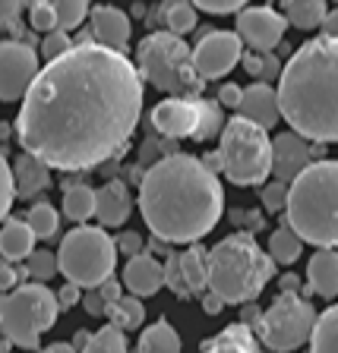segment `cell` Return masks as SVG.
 <instances>
[{
	"label": "cell",
	"instance_id": "30bf717a",
	"mask_svg": "<svg viewBox=\"0 0 338 353\" xmlns=\"http://www.w3.org/2000/svg\"><path fill=\"white\" fill-rule=\"evenodd\" d=\"M317 319H319V312L301 294H279L263 312L259 341L265 344V350H272V353L301 350L313 338Z\"/></svg>",
	"mask_w": 338,
	"mask_h": 353
},
{
	"label": "cell",
	"instance_id": "d4e9b609",
	"mask_svg": "<svg viewBox=\"0 0 338 353\" xmlns=\"http://www.w3.org/2000/svg\"><path fill=\"white\" fill-rule=\"evenodd\" d=\"M180 272L193 296L209 294V250L190 246L187 252H180Z\"/></svg>",
	"mask_w": 338,
	"mask_h": 353
},
{
	"label": "cell",
	"instance_id": "d6a6232c",
	"mask_svg": "<svg viewBox=\"0 0 338 353\" xmlns=\"http://www.w3.org/2000/svg\"><path fill=\"white\" fill-rule=\"evenodd\" d=\"M82 353H130V347H126L124 331L114 328V325H104V328L92 331V338H88Z\"/></svg>",
	"mask_w": 338,
	"mask_h": 353
},
{
	"label": "cell",
	"instance_id": "ac0fdd59",
	"mask_svg": "<svg viewBox=\"0 0 338 353\" xmlns=\"http://www.w3.org/2000/svg\"><path fill=\"white\" fill-rule=\"evenodd\" d=\"M95 214L102 228H124L133 214V199L124 180H108L95 196Z\"/></svg>",
	"mask_w": 338,
	"mask_h": 353
},
{
	"label": "cell",
	"instance_id": "816d5d0a",
	"mask_svg": "<svg viewBox=\"0 0 338 353\" xmlns=\"http://www.w3.org/2000/svg\"><path fill=\"white\" fill-rule=\"evenodd\" d=\"M98 294L104 296V303H108V306H111V303H118L120 296H124V294H120V284H118V281H114V278H111V281H104V284L98 287Z\"/></svg>",
	"mask_w": 338,
	"mask_h": 353
},
{
	"label": "cell",
	"instance_id": "e0dca14e",
	"mask_svg": "<svg viewBox=\"0 0 338 353\" xmlns=\"http://www.w3.org/2000/svg\"><path fill=\"white\" fill-rule=\"evenodd\" d=\"M237 117L250 120V123L263 126V130H272L281 117V108H279V92L265 82H253V85L243 88V98H241V108H237Z\"/></svg>",
	"mask_w": 338,
	"mask_h": 353
},
{
	"label": "cell",
	"instance_id": "f907efd6",
	"mask_svg": "<svg viewBox=\"0 0 338 353\" xmlns=\"http://www.w3.org/2000/svg\"><path fill=\"white\" fill-rule=\"evenodd\" d=\"M241 325H247L250 331H259V325H263V312H259L256 306H243V316H241Z\"/></svg>",
	"mask_w": 338,
	"mask_h": 353
},
{
	"label": "cell",
	"instance_id": "b9f144b4",
	"mask_svg": "<svg viewBox=\"0 0 338 353\" xmlns=\"http://www.w3.org/2000/svg\"><path fill=\"white\" fill-rule=\"evenodd\" d=\"M114 243H118V252H124V256H130V259L142 256V236L136 230H124Z\"/></svg>",
	"mask_w": 338,
	"mask_h": 353
},
{
	"label": "cell",
	"instance_id": "d6986e66",
	"mask_svg": "<svg viewBox=\"0 0 338 353\" xmlns=\"http://www.w3.org/2000/svg\"><path fill=\"white\" fill-rule=\"evenodd\" d=\"M124 284L133 296H155L165 287V262L155 256H136L126 259L124 265Z\"/></svg>",
	"mask_w": 338,
	"mask_h": 353
},
{
	"label": "cell",
	"instance_id": "6da1fadb",
	"mask_svg": "<svg viewBox=\"0 0 338 353\" xmlns=\"http://www.w3.org/2000/svg\"><path fill=\"white\" fill-rule=\"evenodd\" d=\"M140 117L136 63L92 41L41 66L13 130L22 152L51 170H92L124 152Z\"/></svg>",
	"mask_w": 338,
	"mask_h": 353
},
{
	"label": "cell",
	"instance_id": "bcb514c9",
	"mask_svg": "<svg viewBox=\"0 0 338 353\" xmlns=\"http://www.w3.org/2000/svg\"><path fill=\"white\" fill-rule=\"evenodd\" d=\"M57 303H60V312H64V309H73L76 303H82L79 287H76V284H64L57 290Z\"/></svg>",
	"mask_w": 338,
	"mask_h": 353
},
{
	"label": "cell",
	"instance_id": "7a4b0ae2",
	"mask_svg": "<svg viewBox=\"0 0 338 353\" xmlns=\"http://www.w3.org/2000/svg\"><path fill=\"white\" fill-rule=\"evenodd\" d=\"M136 205L155 240L196 246L221 221L225 192L203 158L177 152L142 174Z\"/></svg>",
	"mask_w": 338,
	"mask_h": 353
},
{
	"label": "cell",
	"instance_id": "603a6c76",
	"mask_svg": "<svg viewBox=\"0 0 338 353\" xmlns=\"http://www.w3.org/2000/svg\"><path fill=\"white\" fill-rule=\"evenodd\" d=\"M180 350H184L180 334H177V328L168 319H158L149 328H142L140 341H136V353H180Z\"/></svg>",
	"mask_w": 338,
	"mask_h": 353
},
{
	"label": "cell",
	"instance_id": "cb8c5ba5",
	"mask_svg": "<svg viewBox=\"0 0 338 353\" xmlns=\"http://www.w3.org/2000/svg\"><path fill=\"white\" fill-rule=\"evenodd\" d=\"M203 353H263V350H259L253 331L237 322V325H231V328H225L221 334H215L212 341H206Z\"/></svg>",
	"mask_w": 338,
	"mask_h": 353
},
{
	"label": "cell",
	"instance_id": "8992f818",
	"mask_svg": "<svg viewBox=\"0 0 338 353\" xmlns=\"http://www.w3.org/2000/svg\"><path fill=\"white\" fill-rule=\"evenodd\" d=\"M136 70L149 85L171 98H203V76L193 63V48L171 32H149L136 44Z\"/></svg>",
	"mask_w": 338,
	"mask_h": 353
},
{
	"label": "cell",
	"instance_id": "ba28073f",
	"mask_svg": "<svg viewBox=\"0 0 338 353\" xmlns=\"http://www.w3.org/2000/svg\"><path fill=\"white\" fill-rule=\"evenodd\" d=\"M57 262L66 284H76L79 290H98L114 274L118 243L108 236V230L82 224L60 240Z\"/></svg>",
	"mask_w": 338,
	"mask_h": 353
},
{
	"label": "cell",
	"instance_id": "f1b7e54d",
	"mask_svg": "<svg viewBox=\"0 0 338 353\" xmlns=\"http://www.w3.org/2000/svg\"><path fill=\"white\" fill-rule=\"evenodd\" d=\"M301 250H303V240L288 224L275 228L272 236H269V256H272L275 265H294L301 259Z\"/></svg>",
	"mask_w": 338,
	"mask_h": 353
},
{
	"label": "cell",
	"instance_id": "484cf974",
	"mask_svg": "<svg viewBox=\"0 0 338 353\" xmlns=\"http://www.w3.org/2000/svg\"><path fill=\"white\" fill-rule=\"evenodd\" d=\"M281 16L288 19V26H294V29H319L329 16V7H326L323 0H285V10Z\"/></svg>",
	"mask_w": 338,
	"mask_h": 353
},
{
	"label": "cell",
	"instance_id": "7c38bea8",
	"mask_svg": "<svg viewBox=\"0 0 338 353\" xmlns=\"http://www.w3.org/2000/svg\"><path fill=\"white\" fill-rule=\"evenodd\" d=\"M199 29L203 32H199V41H196V48H193L196 73L203 76V82L228 76L243 60L241 35H237V32H225V29H212V26H199Z\"/></svg>",
	"mask_w": 338,
	"mask_h": 353
},
{
	"label": "cell",
	"instance_id": "7402d4cb",
	"mask_svg": "<svg viewBox=\"0 0 338 353\" xmlns=\"http://www.w3.org/2000/svg\"><path fill=\"white\" fill-rule=\"evenodd\" d=\"M13 183H16V196L32 199L51 186V168L22 152L13 161Z\"/></svg>",
	"mask_w": 338,
	"mask_h": 353
},
{
	"label": "cell",
	"instance_id": "5bb4252c",
	"mask_svg": "<svg viewBox=\"0 0 338 353\" xmlns=\"http://www.w3.org/2000/svg\"><path fill=\"white\" fill-rule=\"evenodd\" d=\"M288 29V19L272 7H243L237 13L234 32L243 44H250L256 54H272L281 44Z\"/></svg>",
	"mask_w": 338,
	"mask_h": 353
},
{
	"label": "cell",
	"instance_id": "2e32d148",
	"mask_svg": "<svg viewBox=\"0 0 338 353\" xmlns=\"http://www.w3.org/2000/svg\"><path fill=\"white\" fill-rule=\"evenodd\" d=\"M88 26H92V38H95V44L108 48V51L124 54V48L130 44L133 22L120 7H108V3L92 7V13H88Z\"/></svg>",
	"mask_w": 338,
	"mask_h": 353
},
{
	"label": "cell",
	"instance_id": "5b68a950",
	"mask_svg": "<svg viewBox=\"0 0 338 353\" xmlns=\"http://www.w3.org/2000/svg\"><path fill=\"white\" fill-rule=\"evenodd\" d=\"M272 274V256L253 234H231L209 250V290L225 303H253Z\"/></svg>",
	"mask_w": 338,
	"mask_h": 353
},
{
	"label": "cell",
	"instance_id": "8d00e7d4",
	"mask_svg": "<svg viewBox=\"0 0 338 353\" xmlns=\"http://www.w3.org/2000/svg\"><path fill=\"white\" fill-rule=\"evenodd\" d=\"M165 287H171V294H174L177 300H190L193 296L184 281V272H180V252H171V256L165 259Z\"/></svg>",
	"mask_w": 338,
	"mask_h": 353
},
{
	"label": "cell",
	"instance_id": "52a82bcc",
	"mask_svg": "<svg viewBox=\"0 0 338 353\" xmlns=\"http://www.w3.org/2000/svg\"><path fill=\"white\" fill-rule=\"evenodd\" d=\"M57 316L60 303L48 284H19L0 296V331L7 344H16L19 350H35Z\"/></svg>",
	"mask_w": 338,
	"mask_h": 353
},
{
	"label": "cell",
	"instance_id": "8fae6325",
	"mask_svg": "<svg viewBox=\"0 0 338 353\" xmlns=\"http://www.w3.org/2000/svg\"><path fill=\"white\" fill-rule=\"evenodd\" d=\"M152 130L165 139H196L209 142L212 136H221V104H212L206 98H165L152 108Z\"/></svg>",
	"mask_w": 338,
	"mask_h": 353
},
{
	"label": "cell",
	"instance_id": "6f0895ef",
	"mask_svg": "<svg viewBox=\"0 0 338 353\" xmlns=\"http://www.w3.org/2000/svg\"><path fill=\"white\" fill-rule=\"evenodd\" d=\"M203 164H206L212 174H218L221 170V152H209V158H203Z\"/></svg>",
	"mask_w": 338,
	"mask_h": 353
},
{
	"label": "cell",
	"instance_id": "836d02e7",
	"mask_svg": "<svg viewBox=\"0 0 338 353\" xmlns=\"http://www.w3.org/2000/svg\"><path fill=\"white\" fill-rule=\"evenodd\" d=\"M29 278H32V284H44V281H51L54 274L60 272V262H57V252H51V250H35L29 256Z\"/></svg>",
	"mask_w": 338,
	"mask_h": 353
},
{
	"label": "cell",
	"instance_id": "83f0119b",
	"mask_svg": "<svg viewBox=\"0 0 338 353\" xmlns=\"http://www.w3.org/2000/svg\"><path fill=\"white\" fill-rule=\"evenodd\" d=\"M104 316L111 319L114 328H120L126 334V331L142 328V322H146V306L140 303V296H120L118 303H111Z\"/></svg>",
	"mask_w": 338,
	"mask_h": 353
},
{
	"label": "cell",
	"instance_id": "db71d44e",
	"mask_svg": "<svg viewBox=\"0 0 338 353\" xmlns=\"http://www.w3.org/2000/svg\"><path fill=\"white\" fill-rule=\"evenodd\" d=\"M323 35H326V38H335V41H338V7H335V10H329V16H326V22H323Z\"/></svg>",
	"mask_w": 338,
	"mask_h": 353
},
{
	"label": "cell",
	"instance_id": "d590c367",
	"mask_svg": "<svg viewBox=\"0 0 338 353\" xmlns=\"http://www.w3.org/2000/svg\"><path fill=\"white\" fill-rule=\"evenodd\" d=\"M13 199H16L13 168H10V161H7V158H3V152H0V228H3V221L10 218V208H13Z\"/></svg>",
	"mask_w": 338,
	"mask_h": 353
},
{
	"label": "cell",
	"instance_id": "94428289",
	"mask_svg": "<svg viewBox=\"0 0 338 353\" xmlns=\"http://www.w3.org/2000/svg\"><path fill=\"white\" fill-rule=\"evenodd\" d=\"M265 353H272V350H265Z\"/></svg>",
	"mask_w": 338,
	"mask_h": 353
},
{
	"label": "cell",
	"instance_id": "11a10c76",
	"mask_svg": "<svg viewBox=\"0 0 338 353\" xmlns=\"http://www.w3.org/2000/svg\"><path fill=\"white\" fill-rule=\"evenodd\" d=\"M281 294H301V278L297 274H285L281 278Z\"/></svg>",
	"mask_w": 338,
	"mask_h": 353
},
{
	"label": "cell",
	"instance_id": "ab89813d",
	"mask_svg": "<svg viewBox=\"0 0 338 353\" xmlns=\"http://www.w3.org/2000/svg\"><path fill=\"white\" fill-rule=\"evenodd\" d=\"M76 44H73V38L66 35V32H51V35H44L41 38V54L48 60H57V57H64L66 51H73Z\"/></svg>",
	"mask_w": 338,
	"mask_h": 353
},
{
	"label": "cell",
	"instance_id": "4fadbf2b",
	"mask_svg": "<svg viewBox=\"0 0 338 353\" xmlns=\"http://www.w3.org/2000/svg\"><path fill=\"white\" fill-rule=\"evenodd\" d=\"M38 73H41V63L29 41H16V38L0 41V101L26 98Z\"/></svg>",
	"mask_w": 338,
	"mask_h": 353
},
{
	"label": "cell",
	"instance_id": "c3c4849f",
	"mask_svg": "<svg viewBox=\"0 0 338 353\" xmlns=\"http://www.w3.org/2000/svg\"><path fill=\"white\" fill-rule=\"evenodd\" d=\"M19 13H22V3H0V26H10L13 29L16 22H19Z\"/></svg>",
	"mask_w": 338,
	"mask_h": 353
},
{
	"label": "cell",
	"instance_id": "e575fe53",
	"mask_svg": "<svg viewBox=\"0 0 338 353\" xmlns=\"http://www.w3.org/2000/svg\"><path fill=\"white\" fill-rule=\"evenodd\" d=\"M54 10H57V32L79 29L92 13V7L82 3V0H64V3H54Z\"/></svg>",
	"mask_w": 338,
	"mask_h": 353
},
{
	"label": "cell",
	"instance_id": "3957f363",
	"mask_svg": "<svg viewBox=\"0 0 338 353\" xmlns=\"http://www.w3.org/2000/svg\"><path fill=\"white\" fill-rule=\"evenodd\" d=\"M281 120L307 142H338V41L310 38L288 57L279 79Z\"/></svg>",
	"mask_w": 338,
	"mask_h": 353
},
{
	"label": "cell",
	"instance_id": "681fc988",
	"mask_svg": "<svg viewBox=\"0 0 338 353\" xmlns=\"http://www.w3.org/2000/svg\"><path fill=\"white\" fill-rule=\"evenodd\" d=\"M243 70L253 76V79H263V54H243Z\"/></svg>",
	"mask_w": 338,
	"mask_h": 353
},
{
	"label": "cell",
	"instance_id": "9a60e30c",
	"mask_svg": "<svg viewBox=\"0 0 338 353\" xmlns=\"http://www.w3.org/2000/svg\"><path fill=\"white\" fill-rule=\"evenodd\" d=\"M313 161V145L297 132H279L272 139V174L279 183H294Z\"/></svg>",
	"mask_w": 338,
	"mask_h": 353
},
{
	"label": "cell",
	"instance_id": "60d3db41",
	"mask_svg": "<svg viewBox=\"0 0 338 353\" xmlns=\"http://www.w3.org/2000/svg\"><path fill=\"white\" fill-rule=\"evenodd\" d=\"M199 10L212 16H237L243 10V0H199Z\"/></svg>",
	"mask_w": 338,
	"mask_h": 353
},
{
	"label": "cell",
	"instance_id": "f35d334b",
	"mask_svg": "<svg viewBox=\"0 0 338 353\" xmlns=\"http://www.w3.org/2000/svg\"><path fill=\"white\" fill-rule=\"evenodd\" d=\"M288 196H291V183H279V180H272V183L263 186V205L269 214L275 212H285L288 208Z\"/></svg>",
	"mask_w": 338,
	"mask_h": 353
},
{
	"label": "cell",
	"instance_id": "91938a15",
	"mask_svg": "<svg viewBox=\"0 0 338 353\" xmlns=\"http://www.w3.org/2000/svg\"><path fill=\"white\" fill-rule=\"evenodd\" d=\"M0 353H3V347H0Z\"/></svg>",
	"mask_w": 338,
	"mask_h": 353
},
{
	"label": "cell",
	"instance_id": "ee69618b",
	"mask_svg": "<svg viewBox=\"0 0 338 353\" xmlns=\"http://www.w3.org/2000/svg\"><path fill=\"white\" fill-rule=\"evenodd\" d=\"M82 309H86L88 316H104V312H108V303H104V296L98 294V290H86V294H82Z\"/></svg>",
	"mask_w": 338,
	"mask_h": 353
},
{
	"label": "cell",
	"instance_id": "44dd1931",
	"mask_svg": "<svg viewBox=\"0 0 338 353\" xmlns=\"http://www.w3.org/2000/svg\"><path fill=\"white\" fill-rule=\"evenodd\" d=\"M35 240H38L35 230L29 228V221L22 218H7L3 228H0V252H3V259L10 265L29 259L35 252Z\"/></svg>",
	"mask_w": 338,
	"mask_h": 353
},
{
	"label": "cell",
	"instance_id": "74e56055",
	"mask_svg": "<svg viewBox=\"0 0 338 353\" xmlns=\"http://www.w3.org/2000/svg\"><path fill=\"white\" fill-rule=\"evenodd\" d=\"M29 26L35 32H44V35L57 32V10H54V3H32L29 7Z\"/></svg>",
	"mask_w": 338,
	"mask_h": 353
},
{
	"label": "cell",
	"instance_id": "ffe728a7",
	"mask_svg": "<svg viewBox=\"0 0 338 353\" xmlns=\"http://www.w3.org/2000/svg\"><path fill=\"white\" fill-rule=\"evenodd\" d=\"M307 284L313 294L335 300L338 296V252L335 250H317L307 262Z\"/></svg>",
	"mask_w": 338,
	"mask_h": 353
},
{
	"label": "cell",
	"instance_id": "f546056e",
	"mask_svg": "<svg viewBox=\"0 0 338 353\" xmlns=\"http://www.w3.org/2000/svg\"><path fill=\"white\" fill-rule=\"evenodd\" d=\"M310 353H338V306L319 312L313 338H310Z\"/></svg>",
	"mask_w": 338,
	"mask_h": 353
},
{
	"label": "cell",
	"instance_id": "7bdbcfd3",
	"mask_svg": "<svg viewBox=\"0 0 338 353\" xmlns=\"http://www.w3.org/2000/svg\"><path fill=\"white\" fill-rule=\"evenodd\" d=\"M241 98H243V88L234 85V82H225V85L218 88V104H225V108H231V110L241 108Z\"/></svg>",
	"mask_w": 338,
	"mask_h": 353
},
{
	"label": "cell",
	"instance_id": "9c48e42d",
	"mask_svg": "<svg viewBox=\"0 0 338 353\" xmlns=\"http://www.w3.org/2000/svg\"><path fill=\"white\" fill-rule=\"evenodd\" d=\"M221 174L234 186H259L272 176V139L263 126L231 117L221 130Z\"/></svg>",
	"mask_w": 338,
	"mask_h": 353
},
{
	"label": "cell",
	"instance_id": "f5cc1de1",
	"mask_svg": "<svg viewBox=\"0 0 338 353\" xmlns=\"http://www.w3.org/2000/svg\"><path fill=\"white\" fill-rule=\"evenodd\" d=\"M203 309H206V316H218L221 309H225V300H218V296L209 290V294H203Z\"/></svg>",
	"mask_w": 338,
	"mask_h": 353
},
{
	"label": "cell",
	"instance_id": "1f68e13d",
	"mask_svg": "<svg viewBox=\"0 0 338 353\" xmlns=\"http://www.w3.org/2000/svg\"><path fill=\"white\" fill-rule=\"evenodd\" d=\"M26 221H29V228L35 230L38 240H51L60 228V214L51 202H35L29 208V214H26Z\"/></svg>",
	"mask_w": 338,
	"mask_h": 353
},
{
	"label": "cell",
	"instance_id": "9f6ffc18",
	"mask_svg": "<svg viewBox=\"0 0 338 353\" xmlns=\"http://www.w3.org/2000/svg\"><path fill=\"white\" fill-rule=\"evenodd\" d=\"M41 353H79L73 344H66V341H57V344H51V347H44Z\"/></svg>",
	"mask_w": 338,
	"mask_h": 353
},
{
	"label": "cell",
	"instance_id": "4dcf8cb0",
	"mask_svg": "<svg viewBox=\"0 0 338 353\" xmlns=\"http://www.w3.org/2000/svg\"><path fill=\"white\" fill-rule=\"evenodd\" d=\"M162 19H165V32L184 38L196 29V7L193 3H165Z\"/></svg>",
	"mask_w": 338,
	"mask_h": 353
},
{
	"label": "cell",
	"instance_id": "277c9868",
	"mask_svg": "<svg viewBox=\"0 0 338 353\" xmlns=\"http://www.w3.org/2000/svg\"><path fill=\"white\" fill-rule=\"evenodd\" d=\"M285 224L303 243H313L319 250H335L338 246V161L335 158L310 164L291 183Z\"/></svg>",
	"mask_w": 338,
	"mask_h": 353
},
{
	"label": "cell",
	"instance_id": "7dc6e473",
	"mask_svg": "<svg viewBox=\"0 0 338 353\" xmlns=\"http://www.w3.org/2000/svg\"><path fill=\"white\" fill-rule=\"evenodd\" d=\"M281 70H285V66L279 63V57H275V54H263V82H265V85H269V79H275V76L281 79Z\"/></svg>",
	"mask_w": 338,
	"mask_h": 353
},
{
	"label": "cell",
	"instance_id": "680465c9",
	"mask_svg": "<svg viewBox=\"0 0 338 353\" xmlns=\"http://www.w3.org/2000/svg\"><path fill=\"white\" fill-rule=\"evenodd\" d=\"M3 262H7V259H3V252H0V265H3Z\"/></svg>",
	"mask_w": 338,
	"mask_h": 353
},
{
	"label": "cell",
	"instance_id": "4316f807",
	"mask_svg": "<svg viewBox=\"0 0 338 353\" xmlns=\"http://www.w3.org/2000/svg\"><path fill=\"white\" fill-rule=\"evenodd\" d=\"M95 196L98 192L92 190V186H86V183L64 186V214L82 228V224L95 214Z\"/></svg>",
	"mask_w": 338,
	"mask_h": 353
},
{
	"label": "cell",
	"instance_id": "f6af8a7d",
	"mask_svg": "<svg viewBox=\"0 0 338 353\" xmlns=\"http://www.w3.org/2000/svg\"><path fill=\"white\" fill-rule=\"evenodd\" d=\"M19 268H16V265H10V262H3L0 265V290H3V294H10V290H16V287H19Z\"/></svg>",
	"mask_w": 338,
	"mask_h": 353
}]
</instances>
